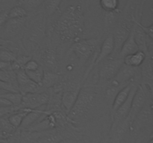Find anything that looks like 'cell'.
<instances>
[{
    "label": "cell",
    "instance_id": "ab89813d",
    "mask_svg": "<svg viewBox=\"0 0 153 143\" xmlns=\"http://www.w3.org/2000/svg\"><path fill=\"white\" fill-rule=\"evenodd\" d=\"M8 12L9 10H7L0 13V28H1L8 19Z\"/></svg>",
    "mask_w": 153,
    "mask_h": 143
},
{
    "label": "cell",
    "instance_id": "83f0119b",
    "mask_svg": "<svg viewBox=\"0 0 153 143\" xmlns=\"http://www.w3.org/2000/svg\"><path fill=\"white\" fill-rule=\"evenodd\" d=\"M28 12L25 8L21 5L16 4L9 10L8 19H22L27 18Z\"/></svg>",
    "mask_w": 153,
    "mask_h": 143
},
{
    "label": "cell",
    "instance_id": "f1b7e54d",
    "mask_svg": "<svg viewBox=\"0 0 153 143\" xmlns=\"http://www.w3.org/2000/svg\"><path fill=\"white\" fill-rule=\"evenodd\" d=\"M25 72L30 80L41 86L43 74H44V69L42 66H40L37 69L34 70V71H25Z\"/></svg>",
    "mask_w": 153,
    "mask_h": 143
},
{
    "label": "cell",
    "instance_id": "d590c367",
    "mask_svg": "<svg viewBox=\"0 0 153 143\" xmlns=\"http://www.w3.org/2000/svg\"><path fill=\"white\" fill-rule=\"evenodd\" d=\"M132 20L133 22H134V24H135V25H137L139 28H141L142 31L146 34V36L152 40L153 39V25H151L149 27L144 26V25H143L141 23H140V21H137L134 16H132Z\"/></svg>",
    "mask_w": 153,
    "mask_h": 143
},
{
    "label": "cell",
    "instance_id": "ba28073f",
    "mask_svg": "<svg viewBox=\"0 0 153 143\" xmlns=\"http://www.w3.org/2000/svg\"><path fill=\"white\" fill-rule=\"evenodd\" d=\"M131 30L128 29L126 25H120L116 28L112 34L114 40V51L111 57H116L119 55V52L123 45L128 38ZM110 56V57H111Z\"/></svg>",
    "mask_w": 153,
    "mask_h": 143
},
{
    "label": "cell",
    "instance_id": "d6986e66",
    "mask_svg": "<svg viewBox=\"0 0 153 143\" xmlns=\"http://www.w3.org/2000/svg\"><path fill=\"white\" fill-rule=\"evenodd\" d=\"M114 51V40L112 34L108 36L101 46L100 54L96 60V63H101L112 55Z\"/></svg>",
    "mask_w": 153,
    "mask_h": 143
},
{
    "label": "cell",
    "instance_id": "277c9868",
    "mask_svg": "<svg viewBox=\"0 0 153 143\" xmlns=\"http://www.w3.org/2000/svg\"><path fill=\"white\" fill-rule=\"evenodd\" d=\"M97 46V40H76L71 47V51L75 54L76 57L82 62L88 60L94 53Z\"/></svg>",
    "mask_w": 153,
    "mask_h": 143
},
{
    "label": "cell",
    "instance_id": "bcb514c9",
    "mask_svg": "<svg viewBox=\"0 0 153 143\" xmlns=\"http://www.w3.org/2000/svg\"><path fill=\"white\" fill-rule=\"evenodd\" d=\"M110 143H113V142H110Z\"/></svg>",
    "mask_w": 153,
    "mask_h": 143
},
{
    "label": "cell",
    "instance_id": "44dd1931",
    "mask_svg": "<svg viewBox=\"0 0 153 143\" xmlns=\"http://www.w3.org/2000/svg\"><path fill=\"white\" fill-rule=\"evenodd\" d=\"M64 140L62 136L54 129L40 132L36 143H59Z\"/></svg>",
    "mask_w": 153,
    "mask_h": 143
},
{
    "label": "cell",
    "instance_id": "6da1fadb",
    "mask_svg": "<svg viewBox=\"0 0 153 143\" xmlns=\"http://www.w3.org/2000/svg\"><path fill=\"white\" fill-rule=\"evenodd\" d=\"M82 10L80 5H70L54 24V31L64 42L77 40L82 31Z\"/></svg>",
    "mask_w": 153,
    "mask_h": 143
},
{
    "label": "cell",
    "instance_id": "ffe728a7",
    "mask_svg": "<svg viewBox=\"0 0 153 143\" xmlns=\"http://www.w3.org/2000/svg\"><path fill=\"white\" fill-rule=\"evenodd\" d=\"M133 84H134V81L131 82V83H128V84L126 85L125 86H123L122 89H120L119 92L117 93L116 96L114 97V98L113 100V102H112L111 107L112 111L114 112V113L117 110V109L119 108V107L125 102L126 100L127 99Z\"/></svg>",
    "mask_w": 153,
    "mask_h": 143
},
{
    "label": "cell",
    "instance_id": "7a4b0ae2",
    "mask_svg": "<svg viewBox=\"0 0 153 143\" xmlns=\"http://www.w3.org/2000/svg\"><path fill=\"white\" fill-rule=\"evenodd\" d=\"M95 95L93 88L84 87L80 89L76 103L67 115L71 122L83 116L89 110L94 102Z\"/></svg>",
    "mask_w": 153,
    "mask_h": 143
},
{
    "label": "cell",
    "instance_id": "8992f818",
    "mask_svg": "<svg viewBox=\"0 0 153 143\" xmlns=\"http://www.w3.org/2000/svg\"><path fill=\"white\" fill-rule=\"evenodd\" d=\"M123 64V58L108 57L105 60L100 69V77L105 80H110L115 77Z\"/></svg>",
    "mask_w": 153,
    "mask_h": 143
},
{
    "label": "cell",
    "instance_id": "1f68e13d",
    "mask_svg": "<svg viewBox=\"0 0 153 143\" xmlns=\"http://www.w3.org/2000/svg\"><path fill=\"white\" fill-rule=\"evenodd\" d=\"M0 81L9 82L13 84H17L16 78V73L13 70L10 71H1L0 70Z\"/></svg>",
    "mask_w": 153,
    "mask_h": 143
},
{
    "label": "cell",
    "instance_id": "3957f363",
    "mask_svg": "<svg viewBox=\"0 0 153 143\" xmlns=\"http://www.w3.org/2000/svg\"><path fill=\"white\" fill-rule=\"evenodd\" d=\"M49 98V92L43 91L37 93H29L22 95V104L19 109H28L36 110L42 109L47 104ZM18 109V110H19Z\"/></svg>",
    "mask_w": 153,
    "mask_h": 143
},
{
    "label": "cell",
    "instance_id": "8d00e7d4",
    "mask_svg": "<svg viewBox=\"0 0 153 143\" xmlns=\"http://www.w3.org/2000/svg\"><path fill=\"white\" fill-rule=\"evenodd\" d=\"M40 66V63L34 59H31L24 65L23 69L25 71H34Z\"/></svg>",
    "mask_w": 153,
    "mask_h": 143
},
{
    "label": "cell",
    "instance_id": "7bdbcfd3",
    "mask_svg": "<svg viewBox=\"0 0 153 143\" xmlns=\"http://www.w3.org/2000/svg\"><path fill=\"white\" fill-rule=\"evenodd\" d=\"M148 143H153V140H152V138H151L150 141H149V142H148Z\"/></svg>",
    "mask_w": 153,
    "mask_h": 143
},
{
    "label": "cell",
    "instance_id": "8fae6325",
    "mask_svg": "<svg viewBox=\"0 0 153 143\" xmlns=\"http://www.w3.org/2000/svg\"><path fill=\"white\" fill-rule=\"evenodd\" d=\"M80 91V88L64 89L61 94V110L67 115L69 114L70 110L76 103L78 95Z\"/></svg>",
    "mask_w": 153,
    "mask_h": 143
},
{
    "label": "cell",
    "instance_id": "7c38bea8",
    "mask_svg": "<svg viewBox=\"0 0 153 143\" xmlns=\"http://www.w3.org/2000/svg\"><path fill=\"white\" fill-rule=\"evenodd\" d=\"M137 69L138 68L128 66L123 63L114 79H115L120 84L126 86L128 83L134 81Z\"/></svg>",
    "mask_w": 153,
    "mask_h": 143
},
{
    "label": "cell",
    "instance_id": "60d3db41",
    "mask_svg": "<svg viewBox=\"0 0 153 143\" xmlns=\"http://www.w3.org/2000/svg\"><path fill=\"white\" fill-rule=\"evenodd\" d=\"M0 70H1V71H10V70H12L11 63L0 60Z\"/></svg>",
    "mask_w": 153,
    "mask_h": 143
},
{
    "label": "cell",
    "instance_id": "484cf974",
    "mask_svg": "<svg viewBox=\"0 0 153 143\" xmlns=\"http://www.w3.org/2000/svg\"><path fill=\"white\" fill-rule=\"evenodd\" d=\"M0 97L8 100L11 103L12 105L16 109V110L19 109L21 104H22V94H21L20 92H0Z\"/></svg>",
    "mask_w": 153,
    "mask_h": 143
},
{
    "label": "cell",
    "instance_id": "5bb4252c",
    "mask_svg": "<svg viewBox=\"0 0 153 143\" xmlns=\"http://www.w3.org/2000/svg\"><path fill=\"white\" fill-rule=\"evenodd\" d=\"M50 114L48 112L45 111L44 109H36V110H31L26 116L24 117L23 120H22V123H21L20 126H19V129L21 130H26L28 129L29 127L35 124L40 119L44 118L46 115Z\"/></svg>",
    "mask_w": 153,
    "mask_h": 143
},
{
    "label": "cell",
    "instance_id": "4dcf8cb0",
    "mask_svg": "<svg viewBox=\"0 0 153 143\" xmlns=\"http://www.w3.org/2000/svg\"><path fill=\"white\" fill-rule=\"evenodd\" d=\"M63 0H46L45 3V11L46 14L50 16L55 13L59 8L61 1Z\"/></svg>",
    "mask_w": 153,
    "mask_h": 143
},
{
    "label": "cell",
    "instance_id": "f6af8a7d",
    "mask_svg": "<svg viewBox=\"0 0 153 143\" xmlns=\"http://www.w3.org/2000/svg\"><path fill=\"white\" fill-rule=\"evenodd\" d=\"M65 1H70V0H65Z\"/></svg>",
    "mask_w": 153,
    "mask_h": 143
},
{
    "label": "cell",
    "instance_id": "d6a6232c",
    "mask_svg": "<svg viewBox=\"0 0 153 143\" xmlns=\"http://www.w3.org/2000/svg\"><path fill=\"white\" fill-rule=\"evenodd\" d=\"M16 54L10 50L8 48L4 47L0 51V60L11 63L16 60Z\"/></svg>",
    "mask_w": 153,
    "mask_h": 143
},
{
    "label": "cell",
    "instance_id": "b9f144b4",
    "mask_svg": "<svg viewBox=\"0 0 153 143\" xmlns=\"http://www.w3.org/2000/svg\"><path fill=\"white\" fill-rule=\"evenodd\" d=\"M12 106L13 105H12V104L8 101V100H7L6 98L0 97V107H12Z\"/></svg>",
    "mask_w": 153,
    "mask_h": 143
},
{
    "label": "cell",
    "instance_id": "ac0fdd59",
    "mask_svg": "<svg viewBox=\"0 0 153 143\" xmlns=\"http://www.w3.org/2000/svg\"><path fill=\"white\" fill-rule=\"evenodd\" d=\"M139 51V48L136 43L134 40V26L131 29L130 34L128 35V38L125 41V43L123 45L120 51L119 52L117 57L124 58L127 55H131Z\"/></svg>",
    "mask_w": 153,
    "mask_h": 143
},
{
    "label": "cell",
    "instance_id": "30bf717a",
    "mask_svg": "<svg viewBox=\"0 0 153 143\" xmlns=\"http://www.w3.org/2000/svg\"><path fill=\"white\" fill-rule=\"evenodd\" d=\"M152 57L146 56L144 62L140 66V75H141V85L147 88L152 93L153 74Z\"/></svg>",
    "mask_w": 153,
    "mask_h": 143
},
{
    "label": "cell",
    "instance_id": "e0dca14e",
    "mask_svg": "<svg viewBox=\"0 0 153 143\" xmlns=\"http://www.w3.org/2000/svg\"><path fill=\"white\" fill-rule=\"evenodd\" d=\"M26 21V18L22 19H8L2 27H4V35L7 37H14L19 34Z\"/></svg>",
    "mask_w": 153,
    "mask_h": 143
},
{
    "label": "cell",
    "instance_id": "603a6c76",
    "mask_svg": "<svg viewBox=\"0 0 153 143\" xmlns=\"http://www.w3.org/2000/svg\"><path fill=\"white\" fill-rule=\"evenodd\" d=\"M61 76L59 73L56 72L44 71L43 80H42L41 86L44 90L49 89L61 81Z\"/></svg>",
    "mask_w": 153,
    "mask_h": 143
},
{
    "label": "cell",
    "instance_id": "2e32d148",
    "mask_svg": "<svg viewBox=\"0 0 153 143\" xmlns=\"http://www.w3.org/2000/svg\"><path fill=\"white\" fill-rule=\"evenodd\" d=\"M131 122L128 117L124 120L112 125L111 128V142L119 143L123 138L127 130L130 128Z\"/></svg>",
    "mask_w": 153,
    "mask_h": 143
},
{
    "label": "cell",
    "instance_id": "7402d4cb",
    "mask_svg": "<svg viewBox=\"0 0 153 143\" xmlns=\"http://www.w3.org/2000/svg\"><path fill=\"white\" fill-rule=\"evenodd\" d=\"M146 56L147 55L144 52L139 50L135 53L126 56L123 58V63L133 68H140L142 63L144 62Z\"/></svg>",
    "mask_w": 153,
    "mask_h": 143
},
{
    "label": "cell",
    "instance_id": "f35d334b",
    "mask_svg": "<svg viewBox=\"0 0 153 143\" xmlns=\"http://www.w3.org/2000/svg\"><path fill=\"white\" fill-rule=\"evenodd\" d=\"M115 12H108V13L105 16V22L106 25H110L114 23L115 20Z\"/></svg>",
    "mask_w": 153,
    "mask_h": 143
},
{
    "label": "cell",
    "instance_id": "cb8c5ba5",
    "mask_svg": "<svg viewBox=\"0 0 153 143\" xmlns=\"http://www.w3.org/2000/svg\"><path fill=\"white\" fill-rule=\"evenodd\" d=\"M30 110H28V109L25 108L19 109V110H16L13 113L9 115L7 119H8V121L11 124L12 126L16 128V129H17L20 126L24 117L26 116V114Z\"/></svg>",
    "mask_w": 153,
    "mask_h": 143
},
{
    "label": "cell",
    "instance_id": "d4e9b609",
    "mask_svg": "<svg viewBox=\"0 0 153 143\" xmlns=\"http://www.w3.org/2000/svg\"><path fill=\"white\" fill-rule=\"evenodd\" d=\"M7 117L8 116L0 118V132H1L4 139L11 136L16 130V128H13L11 124L10 123Z\"/></svg>",
    "mask_w": 153,
    "mask_h": 143
},
{
    "label": "cell",
    "instance_id": "836d02e7",
    "mask_svg": "<svg viewBox=\"0 0 153 143\" xmlns=\"http://www.w3.org/2000/svg\"><path fill=\"white\" fill-rule=\"evenodd\" d=\"M46 0H18L17 4L21 5L24 8H35L43 4Z\"/></svg>",
    "mask_w": 153,
    "mask_h": 143
},
{
    "label": "cell",
    "instance_id": "52a82bcc",
    "mask_svg": "<svg viewBox=\"0 0 153 143\" xmlns=\"http://www.w3.org/2000/svg\"><path fill=\"white\" fill-rule=\"evenodd\" d=\"M152 101L146 102V105L136 116L131 122L130 128L134 130H138L146 125H152Z\"/></svg>",
    "mask_w": 153,
    "mask_h": 143
},
{
    "label": "cell",
    "instance_id": "9a60e30c",
    "mask_svg": "<svg viewBox=\"0 0 153 143\" xmlns=\"http://www.w3.org/2000/svg\"><path fill=\"white\" fill-rule=\"evenodd\" d=\"M41 62L44 66L48 69L50 72H56L58 69V55L55 49H46L42 52Z\"/></svg>",
    "mask_w": 153,
    "mask_h": 143
},
{
    "label": "cell",
    "instance_id": "74e56055",
    "mask_svg": "<svg viewBox=\"0 0 153 143\" xmlns=\"http://www.w3.org/2000/svg\"><path fill=\"white\" fill-rule=\"evenodd\" d=\"M16 109L14 107H0V118H2L4 116H9L10 114L15 112Z\"/></svg>",
    "mask_w": 153,
    "mask_h": 143
},
{
    "label": "cell",
    "instance_id": "e575fe53",
    "mask_svg": "<svg viewBox=\"0 0 153 143\" xmlns=\"http://www.w3.org/2000/svg\"><path fill=\"white\" fill-rule=\"evenodd\" d=\"M15 73H16V82H17V84L19 87L22 86V85H24L25 83H26L30 80L28 78V75H27L26 72H25V71L23 69L17 70V71L15 72Z\"/></svg>",
    "mask_w": 153,
    "mask_h": 143
},
{
    "label": "cell",
    "instance_id": "9c48e42d",
    "mask_svg": "<svg viewBox=\"0 0 153 143\" xmlns=\"http://www.w3.org/2000/svg\"><path fill=\"white\" fill-rule=\"evenodd\" d=\"M137 86H138V84H135V83H134L127 99L126 100L125 102L117 109V110L114 113V119L112 125H115V124L124 120V119H126L128 117V113H129L130 112V109H131V102H132L133 97H134V94H135L136 92V90H137Z\"/></svg>",
    "mask_w": 153,
    "mask_h": 143
},
{
    "label": "cell",
    "instance_id": "f546056e",
    "mask_svg": "<svg viewBox=\"0 0 153 143\" xmlns=\"http://www.w3.org/2000/svg\"><path fill=\"white\" fill-rule=\"evenodd\" d=\"M100 3L106 12H116L119 7V0H100Z\"/></svg>",
    "mask_w": 153,
    "mask_h": 143
},
{
    "label": "cell",
    "instance_id": "ee69618b",
    "mask_svg": "<svg viewBox=\"0 0 153 143\" xmlns=\"http://www.w3.org/2000/svg\"><path fill=\"white\" fill-rule=\"evenodd\" d=\"M3 48H4V46H1V45H0V51H1V49H2Z\"/></svg>",
    "mask_w": 153,
    "mask_h": 143
},
{
    "label": "cell",
    "instance_id": "4fadbf2b",
    "mask_svg": "<svg viewBox=\"0 0 153 143\" xmlns=\"http://www.w3.org/2000/svg\"><path fill=\"white\" fill-rule=\"evenodd\" d=\"M56 127L57 123L55 116L52 113H50L46 115L44 118L31 125L25 130L31 131V132H43V131L54 129Z\"/></svg>",
    "mask_w": 153,
    "mask_h": 143
},
{
    "label": "cell",
    "instance_id": "5b68a950",
    "mask_svg": "<svg viewBox=\"0 0 153 143\" xmlns=\"http://www.w3.org/2000/svg\"><path fill=\"white\" fill-rule=\"evenodd\" d=\"M146 89L147 88L141 84H138V86H137V89L136 90L134 97H133L131 109H130V112L128 116L131 124L134 119V118L136 117V116L138 114L139 112L143 109V107L146 105V102L148 101V92H149V91H146Z\"/></svg>",
    "mask_w": 153,
    "mask_h": 143
},
{
    "label": "cell",
    "instance_id": "4316f807",
    "mask_svg": "<svg viewBox=\"0 0 153 143\" xmlns=\"http://www.w3.org/2000/svg\"><path fill=\"white\" fill-rule=\"evenodd\" d=\"M19 92L22 95L29 93H37L45 91L41 86L34 83L32 80H29L26 83L19 87Z\"/></svg>",
    "mask_w": 153,
    "mask_h": 143
}]
</instances>
